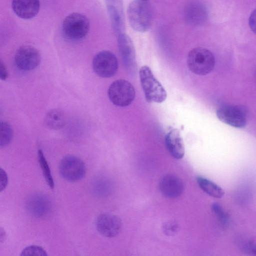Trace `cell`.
<instances>
[{
    "label": "cell",
    "mask_w": 256,
    "mask_h": 256,
    "mask_svg": "<svg viewBox=\"0 0 256 256\" xmlns=\"http://www.w3.org/2000/svg\"><path fill=\"white\" fill-rule=\"evenodd\" d=\"M130 24L133 30L145 32L150 28L152 22V10L148 0H133L127 11Z\"/></svg>",
    "instance_id": "cell-1"
},
{
    "label": "cell",
    "mask_w": 256,
    "mask_h": 256,
    "mask_svg": "<svg viewBox=\"0 0 256 256\" xmlns=\"http://www.w3.org/2000/svg\"><path fill=\"white\" fill-rule=\"evenodd\" d=\"M139 76L144 96L148 102L161 103L166 100V90L154 77L148 66H144L140 68Z\"/></svg>",
    "instance_id": "cell-2"
},
{
    "label": "cell",
    "mask_w": 256,
    "mask_h": 256,
    "mask_svg": "<svg viewBox=\"0 0 256 256\" xmlns=\"http://www.w3.org/2000/svg\"><path fill=\"white\" fill-rule=\"evenodd\" d=\"M187 64L192 73L197 75H206L210 72L214 67V56L208 49L194 48L188 54Z\"/></svg>",
    "instance_id": "cell-3"
},
{
    "label": "cell",
    "mask_w": 256,
    "mask_h": 256,
    "mask_svg": "<svg viewBox=\"0 0 256 256\" xmlns=\"http://www.w3.org/2000/svg\"><path fill=\"white\" fill-rule=\"evenodd\" d=\"M90 30V22L84 14L73 12L67 16L62 24V31L68 38L72 40L84 38Z\"/></svg>",
    "instance_id": "cell-4"
},
{
    "label": "cell",
    "mask_w": 256,
    "mask_h": 256,
    "mask_svg": "<svg viewBox=\"0 0 256 256\" xmlns=\"http://www.w3.org/2000/svg\"><path fill=\"white\" fill-rule=\"evenodd\" d=\"M108 97L115 106L125 107L130 105L135 98L133 86L125 80H117L111 84L108 90Z\"/></svg>",
    "instance_id": "cell-5"
},
{
    "label": "cell",
    "mask_w": 256,
    "mask_h": 256,
    "mask_svg": "<svg viewBox=\"0 0 256 256\" xmlns=\"http://www.w3.org/2000/svg\"><path fill=\"white\" fill-rule=\"evenodd\" d=\"M118 63L116 56L111 52L102 50L96 54L92 60L95 73L100 77L110 78L118 71Z\"/></svg>",
    "instance_id": "cell-6"
},
{
    "label": "cell",
    "mask_w": 256,
    "mask_h": 256,
    "mask_svg": "<svg viewBox=\"0 0 256 256\" xmlns=\"http://www.w3.org/2000/svg\"><path fill=\"white\" fill-rule=\"evenodd\" d=\"M59 170L64 179L74 182L84 178L86 168L84 163L81 159L74 156L68 155L61 160Z\"/></svg>",
    "instance_id": "cell-7"
},
{
    "label": "cell",
    "mask_w": 256,
    "mask_h": 256,
    "mask_svg": "<svg viewBox=\"0 0 256 256\" xmlns=\"http://www.w3.org/2000/svg\"><path fill=\"white\" fill-rule=\"evenodd\" d=\"M216 116L220 121L234 128H242L246 124V110L242 106H223L218 109Z\"/></svg>",
    "instance_id": "cell-8"
},
{
    "label": "cell",
    "mask_w": 256,
    "mask_h": 256,
    "mask_svg": "<svg viewBox=\"0 0 256 256\" xmlns=\"http://www.w3.org/2000/svg\"><path fill=\"white\" fill-rule=\"evenodd\" d=\"M16 64L21 70H30L36 68L40 64V56L38 50L31 46H20L14 56Z\"/></svg>",
    "instance_id": "cell-9"
},
{
    "label": "cell",
    "mask_w": 256,
    "mask_h": 256,
    "mask_svg": "<svg viewBox=\"0 0 256 256\" xmlns=\"http://www.w3.org/2000/svg\"><path fill=\"white\" fill-rule=\"evenodd\" d=\"M107 11L114 34L125 32V16L122 0H106Z\"/></svg>",
    "instance_id": "cell-10"
},
{
    "label": "cell",
    "mask_w": 256,
    "mask_h": 256,
    "mask_svg": "<svg viewBox=\"0 0 256 256\" xmlns=\"http://www.w3.org/2000/svg\"><path fill=\"white\" fill-rule=\"evenodd\" d=\"M122 226L120 218L115 214L109 213L100 214L96 220L98 230L102 235L107 238H112L118 235Z\"/></svg>",
    "instance_id": "cell-11"
},
{
    "label": "cell",
    "mask_w": 256,
    "mask_h": 256,
    "mask_svg": "<svg viewBox=\"0 0 256 256\" xmlns=\"http://www.w3.org/2000/svg\"><path fill=\"white\" fill-rule=\"evenodd\" d=\"M118 45L123 62L129 70H132L136 64V52L133 42L125 32L118 36Z\"/></svg>",
    "instance_id": "cell-12"
},
{
    "label": "cell",
    "mask_w": 256,
    "mask_h": 256,
    "mask_svg": "<svg viewBox=\"0 0 256 256\" xmlns=\"http://www.w3.org/2000/svg\"><path fill=\"white\" fill-rule=\"evenodd\" d=\"M159 188L162 194L166 198H174L180 196L184 192V185L178 176L168 174L161 178Z\"/></svg>",
    "instance_id": "cell-13"
},
{
    "label": "cell",
    "mask_w": 256,
    "mask_h": 256,
    "mask_svg": "<svg viewBox=\"0 0 256 256\" xmlns=\"http://www.w3.org/2000/svg\"><path fill=\"white\" fill-rule=\"evenodd\" d=\"M26 208L34 216L44 217L50 210L51 204L48 198L44 194H36L26 200Z\"/></svg>",
    "instance_id": "cell-14"
},
{
    "label": "cell",
    "mask_w": 256,
    "mask_h": 256,
    "mask_svg": "<svg viewBox=\"0 0 256 256\" xmlns=\"http://www.w3.org/2000/svg\"><path fill=\"white\" fill-rule=\"evenodd\" d=\"M12 7L19 18L29 20L35 17L40 8L39 0H12Z\"/></svg>",
    "instance_id": "cell-15"
},
{
    "label": "cell",
    "mask_w": 256,
    "mask_h": 256,
    "mask_svg": "<svg viewBox=\"0 0 256 256\" xmlns=\"http://www.w3.org/2000/svg\"><path fill=\"white\" fill-rule=\"evenodd\" d=\"M165 144L168 152L173 158L180 160L184 157V144L178 130L174 128L166 134Z\"/></svg>",
    "instance_id": "cell-16"
},
{
    "label": "cell",
    "mask_w": 256,
    "mask_h": 256,
    "mask_svg": "<svg viewBox=\"0 0 256 256\" xmlns=\"http://www.w3.org/2000/svg\"><path fill=\"white\" fill-rule=\"evenodd\" d=\"M185 17L187 22L190 24H200L206 19V9L201 3L190 2L186 8Z\"/></svg>",
    "instance_id": "cell-17"
},
{
    "label": "cell",
    "mask_w": 256,
    "mask_h": 256,
    "mask_svg": "<svg viewBox=\"0 0 256 256\" xmlns=\"http://www.w3.org/2000/svg\"><path fill=\"white\" fill-rule=\"evenodd\" d=\"M199 187L206 194L215 198H221L224 195V190L214 182L202 177H198Z\"/></svg>",
    "instance_id": "cell-18"
},
{
    "label": "cell",
    "mask_w": 256,
    "mask_h": 256,
    "mask_svg": "<svg viewBox=\"0 0 256 256\" xmlns=\"http://www.w3.org/2000/svg\"><path fill=\"white\" fill-rule=\"evenodd\" d=\"M44 122L51 129H60L64 124V114L61 110L58 109L51 110L46 114Z\"/></svg>",
    "instance_id": "cell-19"
},
{
    "label": "cell",
    "mask_w": 256,
    "mask_h": 256,
    "mask_svg": "<svg viewBox=\"0 0 256 256\" xmlns=\"http://www.w3.org/2000/svg\"><path fill=\"white\" fill-rule=\"evenodd\" d=\"M38 160L41 167L44 176L48 184L51 188H54V184L51 171L48 163L44 157V153L41 150H38Z\"/></svg>",
    "instance_id": "cell-20"
},
{
    "label": "cell",
    "mask_w": 256,
    "mask_h": 256,
    "mask_svg": "<svg viewBox=\"0 0 256 256\" xmlns=\"http://www.w3.org/2000/svg\"><path fill=\"white\" fill-rule=\"evenodd\" d=\"M13 131L11 126L6 122L0 123V146H5L11 141Z\"/></svg>",
    "instance_id": "cell-21"
},
{
    "label": "cell",
    "mask_w": 256,
    "mask_h": 256,
    "mask_svg": "<svg viewBox=\"0 0 256 256\" xmlns=\"http://www.w3.org/2000/svg\"><path fill=\"white\" fill-rule=\"evenodd\" d=\"M211 208L222 226H227L229 224L230 218L223 207L219 203L214 202L211 205Z\"/></svg>",
    "instance_id": "cell-22"
},
{
    "label": "cell",
    "mask_w": 256,
    "mask_h": 256,
    "mask_svg": "<svg viewBox=\"0 0 256 256\" xmlns=\"http://www.w3.org/2000/svg\"><path fill=\"white\" fill-rule=\"evenodd\" d=\"M240 250L244 252L256 256V242L250 240H242L238 243Z\"/></svg>",
    "instance_id": "cell-23"
},
{
    "label": "cell",
    "mask_w": 256,
    "mask_h": 256,
    "mask_svg": "<svg viewBox=\"0 0 256 256\" xmlns=\"http://www.w3.org/2000/svg\"><path fill=\"white\" fill-rule=\"evenodd\" d=\"M47 255L46 251L42 247L34 245L26 247L20 254L21 256H46Z\"/></svg>",
    "instance_id": "cell-24"
},
{
    "label": "cell",
    "mask_w": 256,
    "mask_h": 256,
    "mask_svg": "<svg viewBox=\"0 0 256 256\" xmlns=\"http://www.w3.org/2000/svg\"><path fill=\"white\" fill-rule=\"evenodd\" d=\"M178 228V224L174 221L167 222L164 226V232L168 235H172L177 232Z\"/></svg>",
    "instance_id": "cell-25"
},
{
    "label": "cell",
    "mask_w": 256,
    "mask_h": 256,
    "mask_svg": "<svg viewBox=\"0 0 256 256\" xmlns=\"http://www.w3.org/2000/svg\"><path fill=\"white\" fill-rule=\"evenodd\" d=\"M248 24L252 31L256 34V8L252 12L249 17Z\"/></svg>",
    "instance_id": "cell-26"
},
{
    "label": "cell",
    "mask_w": 256,
    "mask_h": 256,
    "mask_svg": "<svg viewBox=\"0 0 256 256\" xmlns=\"http://www.w3.org/2000/svg\"><path fill=\"white\" fill-rule=\"evenodd\" d=\"M8 183V177L6 172L0 168V190L2 191L6 188Z\"/></svg>",
    "instance_id": "cell-27"
},
{
    "label": "cell",
    "mask_w": 256,
    "mask_h": 256,
    "mask_svg": "<svg viewBox=\"0 0 256 256\" xmlns=\"http://www.w3.org/2000/svg\"><path fill=\"white\" fill-rule=\"evenodd\" d=\"M8 72L4 64L0 62V78L2 80H5L8 78Z\"/></svg>",
    "instance_id": "cell-28"
}]
</instances>
